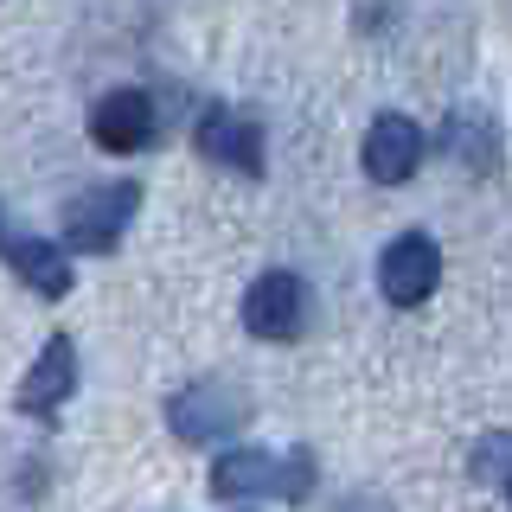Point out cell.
<instances>
[{"mask_svg":"<svg viewBox=\"0 0 512 512\" xmlns=\"http://www.w3.org/2000/svg\"><path fill=\"white\" fill-rule=\"evenodd\" d=\"M314 480L320 468L308 448H224L212 461L218 500H308Z\"/></svg>","mask_w":512,"mask_h":512,"instance_id":"obj_1","label":"cell"},{"mask_svg":"<svg viewBox=\"0 0 512 512\" xmlns=\"http://www.w3.org/2000/svg\"><path fill=\"white\" fill-rule=\"evenodd\" d=\"M141 212V186L135 180H109V186H90L71 199V212H64V250L77 256H103L122 244V231L135 224Z\"/></svg>","mask_w":512,"mask_h":512,"instance_id":"obj_2","label":"cell"},{"mask_svg":"<svg viewBox=\"0 0 512 512\" xmlns=\"http://www.w3.org/2000/svg\"><path fill=\"white\" fill-rule=\"evenodd\" d=\"M244 333L250 340H269V346H288L301 340V327H308V282L295 276V269H263L250 288H244Z\"/></svg>","mask_w":512,"mask_h":512,"instance_id":"obj_3","label":"cell"},{"mask_svg":"<svg viewBox=\"0 0 512 512\" xmlns=\"http://www.w3.org/2000/svg\"><path fill=\"white\" fill-rule=\"evenodd\" d=\"M378 288H384L391 308H423V301L442 288V250H436V237H429V231L391 237L384 256H378Z\"/></svg>","mask_w":512,"mask_h":512,"instance_id":"obj_4","label":"cell"},{"mask_svg":"<svg viewBox=\"0 0 512 512\" xmlns=\"http://www.w3.org/2000/svg\"><path fill=\"white\" fill-rule=\"evenodd\" d=\"M244 416H250V404L231 384H186L167 404V423H173L180 442H231L237 429H244Z\"/></svg>","mask_w":512,"mask_h":512,"instance_id":"obj_5","label":"cell"},{"mask_svg":"<svg viewBox=\"0 0 512 512\" xmlns=\"http://www.w3.org/2000/svg\"><path fill=\"white\" fill-rule=\"evenodd\" d=\"M71 391H77V346H71V333H52V340L39 346V359L26 365L13 404L26 416H39V423H52V416L71 404Z\"/></svg>","mask_w":512,"mask_h":512,"instance_id":"obj_6","label":"cell"},{"mask_svg":"<svg viewBox=\"0 0 512 512\" xmlns=\"http://www.w3.org/2000/svg\"><path fill=\"white\" fill-rule=\"evenodd\" d=\"M423 128H416L410 116H397V109H384V116L365 128V148H359V160H365V180H378V186H404L416 167H423Z\"/></svg>","mask_w":512,"mask_h":512,"instance_id":"obj_7","label":"cell"},{"mask_svg":"<svg viewBox=\"0 0 512 512\" xmlns=\"http://www.w3.org/2000/svg\"><path fill=\"white\" fill-rule=\"evenodd\" d=\"M199 154L218 160V167H231V173H244V180H256V173L269 167L263 128L250 116H237V109H205L199 116Z\"/></svg>","mask_w":512,"mask_h":512,"instance_id":"obj_8","label":"cell"},{"mask_svg":"<svg viewBox=\"0 0 512 512\" xmlns=\"http://www.w3.org/2000/svg\"><path fill=\"white\" fill-rule=\"evenodd\" d=\"M148 135H154V103H148V90H109V96H96V109H90V141L103 154H141L148 148Z\"/></svg>","mask_w":512,"mask_h":512,"instance_id":"obj_9","label":"cell"},{"mask_svg":"<svg viewBox=\"0 0 512 512\" xmlns=\"http://www.w3.org/2000/svg\"><path fill=\"white\" fill-rule=\"evenodd\" d=\"M0 256L13 263V276H20L32 295H45V301H64V295H71V250L52 244V237L0 231Z\"/></svg>","mask_w":512,"mask_h":512,"instance_id":"obj_10","label":"cell"},{"mask_svg":"<svg viewBox=\"0 0 512 512\" xmlns=\"http://www.w3.org/2000/svg\"><path fill=\"white\" fill-rule=\"evenodd\" d=\"M506 506H512V474H506Z\"/></svg>","mask_w":512,"mask_h":512,"instance_id":"obj_11","label":"cell"}]
</instances>
